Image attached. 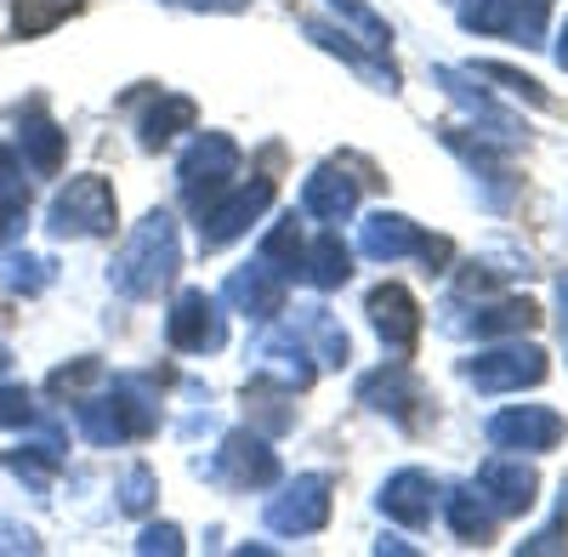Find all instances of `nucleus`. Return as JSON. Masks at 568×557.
Instances as JSON below:
<instances>
[{
    "label": "nucleus",
    "mask_w": 568,
    "mask_h": 557,
    "mask_svg": "<svg viewBox=\"0 0 568 557\" xmlns=\"http://www.w3.org/2000/svg\"><path fill=\"white\" fill-rule=\"evenodd\" d=\"M171 369H154V376H114L109 393L98 398H69L74 422L91 444H125V438H149L160 427V404L149 398V387H165Z\"/></svg>",
    "instance_id": "obj_1"
},
{
    "label": "nucleus",
    "mask_w": 568,
    "mask_h": 557,
    "mask_svg": "<svg viewBox=\"0 0 568 557\" xmlns=\"http://www.w3.org/2000/svg\"><path fill=\"white\" fill-rule=\"evenodd\" d=\"M182 267V245H176V216L171 211H149L120 245V256L109 262V285L120 296H160Z\"/></svg>",
    "instance_id": "obj_2"
},
{
    "label": "nucleus",
    "mask_w": 568,
    "mask_h": 557,
    "mask_svg": "<svg viewBox=\"0 0 568 557\" xmlns=\"http://www.w3.org/2000/svg\"><path fill=\"white\" fill-rule=\"evenodd\" d=\"M120 222V200L109 176H69V189H58L52 211H45V227L52 240H103Z\"/></svg>",
    "instance_id": "obj_3"
},
{
    "label": "nucleus",
    "mask_w": 568,
    "mask_h": 557,
    "mask_svg": "<svg viewBox=\"0 0 568 557\" xmlns=\"http://www.w3.org/2000/svg\"><path fill=\"white\" fill-rule=\"evenodd\" d=\"M240 165H245V154H240V143H233L227 131H200L194 143H187V154L176 160V189H182L187 211L200 216L222 189H233Z\"/></svg>",
    "instance_id": "obj_4"
},
{
    "label": "nucleus",
    "mask_w": 568,
    "mask_h": 557,
    "mask_svg": "<svg viewBox=\"0 0 568 557\" xmlns=\"http://www.w3.org/2000/svg\"><path fill=\"white\" fill-rule=\"evenodd\" d=\"M273 205V176H256V182H240V189H222L205 211H200V245L205 251H222L240 234H251V222Z\"/></svg>",
    "instance_id": "obj_5"
},
{
    "label": "nucleus",
    "mask_w": 568,
    "mask_h": 557,
    "mask_svg": "<svg viewBox=\"0 0 568 557\" xmlns=\"http://www.w3.org/2000/svg\"><path fill=\"white\" fill-rule=\"evenodd\" d=\"M329 500H336V478H324V473H302L291 478L273 500H267V529L273 535H318L329 524Z\"/></svg>",
    "instance_id": "obj_6"
},
{
    "label": "nucleus",
    "mask_w": 568,
    "mask_h": 557,
    "mask_svg": "<svg viewBox=\"0 0 568 557\" xmlns=\"http://www.w3.org/2000/svg\"><path fill=\"white\" fill-rule=\"evenodd\" d=\"M358 404H369L375 415H393V422L409 427V433H420L426 427V409H433V404H426V387L415 382V369L404 358L369 369V376L358 382Z\"/></svg>",
    "instance_id": "obj_7"
},
{
    "label": "nucleus",
    "mask_w": 568,
    "mask_h": 557,
    "mask_svg": "<svg viewBox=\"0 0 568 557\" xmlns=\"http://www.w3.org/2000/svg\"><path fill=\"white\" fill-rule=\"evenodd\" d=\"M460 376L478 387V393H524V387H540L551 376V364L540 347H495V353H478L460 364Z\"/></svg>",
    "instance_id": "obj_8"
},
{
    "label": "nucleus",
    "mask_w": 568,
    "mask_h": 557,
    "mask_svg": "<svg viewBox=\"0 0 568 557\" xmlns=\"http://www.w3.org/2000/svg\"><path fill=\"white\" fill-rule=\"evenodd\" d=\"M211 478H216L222 489H267V484H278V455L267 449L262 433L240 427V433H227V438L216 444Z\"/></svg>",
    "instance_id": "obj_9"
},
{
    "label": "nucleus",
    "mask_w": 568,
    "mask_h": 557,
    "mask_svg": "<svg viewBox=\"0 0 568 557\" xmlns=\"http://www.w3.org/2000/svg\"><path fill=\"white\" fill-rule=\"evenodd\" d=\"M444 143H449V154H460L466 160V171L489 189V205H511V194H517V171H511V160H506V149L511 143H500V136H489V131H460V125H444Z\"/></svg>",
    "instance_id": "obj_10"
},
{
    "label": "nucleus",
    "mask_w": 568,
    "mask_h": 557,
    "mask_svg": "<svg viewBox=\"0 0 568 557\" xmlns=\"http://www.w3.org/2000/svg\"><path fill=\"white\" fill-rule=\"evenodd\" d=\"M165 336H171L176 353H216V347L227 342V324H222L216 296L182 291V296L171 302V313H165Z\"/></svg>",
    "instance_id": "obj_11"
},
{
    "label": "nucleus",
    "mask_w": 568,
    "mask_h": 557,
    "mask_svg": "<svg viewBox=\"0 0 568 557\" xmlns=\"http://www.w3.org/2000/svg\"><path fill=\"white\" fill-rule=\"evenodd\" d=\"M478 489L489 506H495V518H517V513H529L535 495H540V478L524 455H489L484 467H478Z\"/></svg>",
    "instance_id": "obj_12"
},
{
    "label": "nucleus",
    "mask_w": 568,
    "mask_h": 557,
    "mask_svg": "<svg viewBox=\"0 0 568 557\" xmlns=\"http://www.w3.org/2000/svg\"><path fill=\"white\" fill-rule=\"evenodd\" d=\"M364 313H369L375 336H382V347L393 358H409L415 353V342H420V307H415V296L404 285H393V278H387V285H375L364 296Z\"/></svg>",
    "instance_id": "obj_13"
},
{
    "label": "nucleus",
    "mask_w": 568,
    "mask_h": 557,
    "mask_svg": "<svg viewBox=\"0 0 568 557\" xmlns=\"http://www.w3.org/2000/svg\"><path fill=\"white\" fill-rule=\"evenodd\" d=\"M489 444L495 449H529V455H546L562 444V415L546 409V404H511L500 415H489Z\"/></svg>",
    "instance_id": "obj_14"
},
{
    "label": "nucleus",
    "mask_w": 568,
    "mask_h": 557,
    "mask_svg": "<svg viewBox=\"0 0 568 557\" xmlns=\"http://www.w3.org/2000/svg\"><path fill=\"white\" fill-rule=\"evenodd\" d=\"M433 80L449 91V98L471 114V120H478V125H489V136H500V143H524V125H517V114H506L495 98H489V91L478 85V74H466V69H449V63H438L433 69Z\"/></svg>",
    "instance_id": "obj_15"
},
{
    "label": "nucleus",
    "mask_w": 568,
    "mask_h": 557,
    "mask_svg": "<svg viewBox=\"0 0 568 557\" xmlns=\"http://www.w3.org/2000/svg\"><path fill=\"white\" fill-rule=\"evenodd\" d=\"M222 302H233L245 318L267 324L273 313H284V273H273L267 262L233 267V273H227V285H222Z\"/></svg>",
    "instance_id": "obj_16"
},
{
    "label": "nucleus",
    "mask_w": 568,
    "mask_h": 557,
    "mask_svg": "<svg viewBox=\"0 0 568 557\" xmlns=\"http://www.w3.org/2000/svg\"><path fill=\"white\" fill-rule=\"evenodd\" d=\"M18 149H23V165L34 176H58L63 171V154H69V131L52 125V114H45V103L34 98L18 120Z\"/></svg>",
    "instance_id": "obj_17"
},
{
    "label": "nucleus",
    "mask_w": 568,
    "mask_h": 557,
    "mask_svg": "<svg viewBox=\"0 0 568 557\" xmlns=\"http://www.w3.org/2000/svg\"><path fill=\"white\" fill-rule=\"evenodd\" d=\"M433 500H438V484L426 478L420 467H404V473H393L387 484H382V495H375V506L393 518V524H404V529H420V524H433Z\"/></svg>",
    "instance_id": "obj_18"
},
{
    "label": "nucleus",
    "mask_w": 568,
    "mask_h": 557,
    "mask_svg": "<svg viewBox=\"0 0 568 557\" xmlns=\"http://www.w3.org/2000/svg\"><path fill=\"white\" fill-rule=\"evenodd\" d=\"M358 205V176H347V165H318L307 182H302V211L313 222H347Z\"/></svg>",
    "instance_id": "obj_19"
},
{
    "label": "nucleus",
    "mask_w": 568,
    "mask_h": 557,
    "mask_svg": "<svg viewBox=\"0 0 568 557\" xmlns=\"http://www.w3.org/2000/svg\"><path fill=\"white\" fill-rule=\"evenodd\" d=\"M313 347H307V336L296 331V324H278V331H267L262 342H256V364L267 369V376H278V382H291V387H313Z\"/></svg>",
    "instance_id": "obj_20"
},
{
    "label": "nucleus",
    "mask_w": 568,
    "mask_h": 557,
    "mask_svg": "<svg viewBox=\"0 0 568 557\" xmlns=\"http://www.w3.org/2000/svg\"><path fill=\"white\" fill-rule=\"evenodd\" d=\"M420 227L409 222V216H398V211H375V216H364V227H358V251L369 256V262H398V256H415L420 251Z\"/></svg>",
    "instance_id": "obj_21"
},
{
    "label": "nucleus",
    "mask_w": 568,
    "mask_h": 557,
    "mask_svg": "<svg viewBox=\"0 0 568 557\" xmlns=\"http://www.w3.org/2000/svg\"><path fill=\"white\" fill-rule=\"evenodd\" d=\"M535 324H540V307H535L529 296H500V302L478 307L471 318H460L455 331L478 336V342H495V336H529Z\"/></svg>",
    "instance_id": "obj_22"
},
{
    "label": "nucleus",
    "mask_w": 568,
    "mask_h": 557,
    "mask_svg": "<svg viewBox=\"0 0 568 557\" xmlns=\"http://www.w3.org/2000/svg\"><path fill=\"white\" fill-rule=\"evenodd\" d=\"M302 278H313L318 291H342L347 278H353V245L342 240V227L329 222L324 234L307 245V256H302Z\"/></svg>",
    "instance_id": "obj_23"
},
{
    "label": "nucleus",
    "mask_w": 568,
    "mask_h": 557,
    "mask_svg": "<svg viewBox=\"0 0 568 557\" xmlns=\"http://www.w3.org/2000/svg\"><path fill=\"white\" fill-rule=\"evenodd\" d=\"M200 125V109H194V98H182V91H160V98L149 103V114H142V149L149 154H160L176 131H194Z\"/></svg>",
    "instance_id": "obj_24"
},
{
    "label": "nucleus",
    "mask_w": 568,
    "mask_h": 557,
    "mask_svg": "<svg viewBox=\"0 0 568 557\" xmlns=\"http://www.w3.org/2000/svg\"><path fill=\"white\" fill-rule=\"evenodd\" d=\"M302 29H307V40H318V45H324L329 58H342L347 69H358V74H364L369 85H382V91H398V69H393V63H387V69H382V63H369V58L358 52V45H353V34H347V29L324 23V18H307Z\"/></svg>",
    "instance_id": "obj_25"
},
{
    "label": "nucleus",
    "mask_w": 568,
    "mask_h": 557,
    "mask_svg": "<svg viewBox=\"0 0 568 557\" xmlns=\"http://www.w3.org/2000/svg\"><path fill=\"white\" fill-rule=\"evenodd\" d=\"M444 513H449V529H455V540H466V546H489V540H495V506H489L478 489H471V484L449 489Z\"/></svg>",
    "instance_id": "obj_26"
},
{
    "label": "nucleus",
    "mask_w": 568,
    "mask_h": 557,
    "mask_svg": "<svg viewBox=\"0 0 568 557\" xmlns=\"http://www.w3.org/2000/svg\"><path fill=\"white\" fill-rule=\"evenodd\" d=\"M291 382H273L267 376V369H262V376L245 387V409L256 415V422H262V433H291L296 427V409H291Z\"/></svg>",
    "instance_id": "obj_27"
},
{
    "label": "nucleus",
    "mask_w": 568,
    "mask_h": 557,
    "mask_svg": "<svg viewBox=\"0 0 568 557\" xmlns=\"http://www.w3.org/2000/svg\"><path fill=\"white\" fill-rule=\"evenodd\" d=\"M74 12H85V0H12V34L18 40H40L58 23H69Z\"/></svg>",
    "instance_id": "obj_28"
},
{
    "label": "nucleus",
    "mask_w": 568,
    "mask_h": 557,
    "mask_svg": "<svg viewBox=\"0 0 568 557\" xmlns=\"http://www.w3.org/2000/svg\"><path fill=\"white\" fill-rule=\"evenodd\" d=\"M302 256H307V240H302V222L296 216H278L273 227H267V240H262V262L273 267V273H284V278H302Z\"/></svg>",
    "instance_id": "obj_29"
},
{
    "label": "nucleus",
    "mask_w": 568,
    "mask_h": 557,
    "mask_svg": "<svg viewBox=\"0 0 568 557\" xmlns=\"http://www.w3.org/2000/svg\"><path fill=\"white\" fill-rule=\"evenodd\" d=\"M302 331L313 336V347H318V358H324V364H347V358H353L347 331H342V324L329 318L324 307H302Z\"/></svg>",
    "instance_id": "obj_30"
},
{
    "label": "nucleus",
    "mask_w": 568,
    "mask_h": 557,
    "mask_svg": "<svg viewBox=\"0 0 568 557\" xmlns=\"http://www.w3.org/2000/svg\"><path fill=\"white\" fill-rule=\"evenodd\" d=\"M329 12H342V23L347 29H358V40H364V52H382L387 58V45H393V29L375 18L364 0H329Z\"/></svg>",
    "instance_id": "obj_31"
},
{
    "label": "nucleus",
    "mask_w": 568,
    "mask_h": 557,
    "mask_svg": "<svg viewBox=\"0 0 568 557\" xmlns=\"http://www.w3.org/2000/svg\"><path fill=\"white\" fill-rule=\"evenodd\" d=\"M517 0H460V23L471 34H511Z\"/></svg>",
    "instance_id": "obj_32"
},
{
    "label": "nucleus",
    "mask_w": 568,
    "mask_h": 557,
    "mask_svg": "<svg viewBox=\"0 0 568 557\" xmlns=\"http://www.w3.org/2000/svg\"><path fill=\"white\" fill-rule=\"evenodd\" d=\"M471 74H484V80H500L511 98H524L529 109H551V98H546V85L535 80V74H524V69H511V63H478Z\"/></svg>",
    "instance_id": "obj_33"
},
{
    "label": "nucleus",
    "mask_w": 568,
    "mask_h": 557,
    "mask_svg": "<svg viewBox=\"0 0 568 557\" xmlns=\"http://www.w3.org/2000/svg\"><path fill=\"white\" fill-rule=\"evenodd\" d=\"M91 382H103V358H74V364H63V369L45 376V393L52 398H80Z\"/></svg>",
    "instance_id": "obj_34"
},
{
    "label": "nucleus",
    "mask_w": 568,
    "mask_h": 557,
    "mask_svg": "<svg viewBox=\"0 0 568 557\" xmlns=\"http://www.w3.org/2000/svg\"><path fill=\"white\" fill-rule=\"evenodd\" d=\"M7 285L12 291H23V296H34V291H45V285H52V256H12L7 262Z\"/></svg>",
    "instance_id": "obj_35"
},
{
    "label": "nucleus",
    "mask_w": 568,
    "mask_h": 557,
    "mask_svg": "<svg viewBox=\"0 0 568 557\" xmlns=\"http://www.w3.org/2000/svg\"><path fill=\"white\" fill-rule=\"evenodd\" d=\"M154 495H160V478H154L149 467H131V473L120 478V513L142 518V513L154 506Z\"/></svg>",
    "instance_id": "obj_36"
},
{
    "label": "nucleus",
    "mask_w": 568,
    "mask_h": 557,
    "mask_svg": "<svg viewBox=\"0 0 568 557\" xmlns=\"http://www.w3.org/2000/svg\"><path fill=\"white\" fill-rule=\"evenodd\" d=\"M40 409L29 387H0V427H34Z\"/></svg>",
    "instance_id": "obj_37"
},
{
    "label": "nucleus",
    "mask_w": 568,
    "mask_h": 557,
    "mask_svg": "<svg viewBox=\"0 0 568 557\" xmlns=\"http://www.w3.org/2000/svg\"><path fill=\"white\" fill-rule=\"evenodd\" d=\"M568 484H562V513H557V524H546L535 540H524V557H535V551H568Z\"/></svg>",
    "instance_id": "obj_38"
},
{
    "label": "nucleus",
    "mask_w": 568,
    "mask_h": 557,
    "mask_svg": "<svg viewBox=\"0 0 568 557\" xmlns=\"http://www.w3.org/2000/svg\"><path fill=\"white\" fill-rule=\"evenodd\" d=\"M136 551H142V557H154V551L176 557V551H182V529H176V524H149V529H142V540H136Z\"/></svg>",
    "instance_id": "obj_39"
},
{
    "label": "nucleus",
    "mask_w": 568,
    "mask_h": 557,
    "mask_svg": "<svg viewBox=\"0 0 568 557\" xmlns=\"http://www.w3.org/2000/svg\"><path fill=\"white\" fill-rule=\"evenodd\" d=\"M23 222H29V200H12V194H0V251H7L18 234H23Z\"/></svg>",
    "instance_id": "obj_40"
},
{
    "label": "nucleus",
    "mask_w": 568,
    "mask_h": 557,
    "mask_svg": "<svg viewBox=\"0 0 568 557\" xmlns=\"http://www.w3.org/2000/svg\"><path fill=\"white\" fill-rule=\"evenodd\" d=\"M0 194H12V200H29V182H23V165H18V154L0 143Z\"/></svg>",
    "instance_id": "obj_41"
},
{
    "label": "nucleus",
    "mask_w": 568,
    "mask_h": 557,
    "mask_svg": "<svg viewBox=\"0 0 568 557\" xmlns=\"http://www.w3.org/2000/svg\"><path fill=\"white\" fill-rule=\"evenodd\" d=\"M165 7H182V12H211V18H233V12H245L251 0H165Z\"/></svg>",
    "instance_id": "obj_42"
},
{
    "label": "nucleus",
    "mask_w": 568,
    "mask_h": 557,
    "mask_svg": "<svg viewBox=\"0 0 568 557\" xmlns=\"http://www.w3.org/2000/svg\"><path fill=\"white\" fill-rule=\"evenodd\" d=\"M415 256H420V262H426V273H444V262H449V256H455V245H449V240H444V234H426V240H420V251H415Z\"/></svg>",
    "instance_id": "obj_43"
},
{
    "label": "nucleus",
    "mask_w": 568,
    "mask_h": 557,
    "mask_svg": "<svg viewBox=\"0 0 568 557\" xmlns=\"http://www.w3.org/2000/svg\"><path fill=\"white\" fill-rule=\"evenodd\" d=\"M0 551H40L34 529H18V524H0Z\"/></svg>",
    "instance_id": "obj_44"
},
{
    "label": "nucleus",
    "mask_w": 568,
    "mask_h": 557,
    "mask_svg": "<svg viewBox=\"0 0 568 557\" xmlns=\"http://www.w3.org/2000/svg\"><path fill=\"white\" fill-rule=\"evenodd\" d=\"M557 302H562V347H568V273L557 278Z\"/></svg>",
    "instance_id": "obj_45"
},
{
    "label": "nucleus",
    "mask_w": 568,
    "mask_h": 557,
    "mask_svg": "<svg viewBox=\"0 0 568 557\" xmlns=\"http://www.w3.org/2000/svg\"><path fill=\"white\" fill-rule=\"evenodd\" d=\"M375 551H382V557H387V551H398V557H409L415 546H404V540H393V535H387V540H375Z\"/></svg>",
    "instance_id": "obj_46"
},
{
    "label": "nucleus",
    "mask_w": 568,
    "mask_h": 557,
    "mask_svg": "<svg viewBox=\"0 0 568 557\" xmlns=\"http://www.w3.org/2000/svg\"><path fill=\"white\" fill-rule=\"evenodd\" d=\"M557 69L568 74V23H562V34H557Z\"/></svg>",
    "instance_id": "obj_47"
},
{
    "label": "nucleus",
    "mask_w": 568,
    "mask_h": 557,
    "mask_svg": "<svg viewBox=\"0 0 568 557\" xmlns=\"http://www.w3.org/2000/svg\"><path fill=\"white\" fill-rule=\"evenodd\" d=\"M7 369H12V353H7V347H0V376H7Z\"/></svg>",
    "instance_id": "obj_48"
},
{
    "label": "nucleus",
    "mask_w": 568,
    "mask_h": 557,
    "mask_svg": "<svg viewBox=\"0 0 568 557\" xmlns=\"http://www.w3.org/2000/svg\"><path fill=\"white\" fill-rule=\"evenodd\" d=\"M540 7H551V0H540Z\"/></svg>",
    "instance_id": "obj_49"
}]
</instances>
